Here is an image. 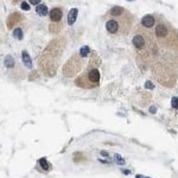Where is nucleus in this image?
Listing matches in <instances>:
<instances>
[{"mask_svg": "<svg viewBox=\"0 0 178 178\" xmlns=\"http://www.w3.org/2000/svg\"><path fill=\"white\" fill-rule=\"evenodd\" d=\"M76 16H77V10H76V8H72L69 12V17H68V24H69V25L74 24L75 19H76Z\"/></svg>", "mask_w": 178, "mask_h": 178, "instance_id": "obj_10", "label": "nucleus"}, {"mask_svg": "<svg viewBox=\"0 0 178 178\" xmlns=\"http://www.w3.org/2000/svg\"><path fill=\"white\" fill-rule=\"evenodd\" d=\"M101 61L99 55L96 54V51L90 50V48L85 45L81 49H78L77 52L72 55L68 60V62L64 64L63 67V75L65 77H72L75 75H77L81 72H85L93 63Z\"/></svg>", "mask_w": 178, "mask_h": 178, "instance_id": "obj_2", "label": "nucleus"}, {"mask_svg": "<svg viewBox=\"0 0 178 178\" xmlns=\"http://www.w3.org/2000/svg\"><path fill=\"white\" fill-rule=\"evenodd\" d=\"M22 58H23L24 64H25L27 68H32L31 58H30V56L27 55V52H26V51H23V54H22Z\"/></svg>", "mask_w": 178, "mask_h": 178, "instance_id": "obj_9", "label": "nucleus"}, {"mask_svg": "<svg viewBox=\"0 0 178 178\" xmlns=\"http://www.w3.org/2000/svg\"><path fill=\"white\" fill-rule=\"evenodd\" d=\"M13 36H14L17 39H22L23 38V32H22L20 29H16L14 32H13Z\"/></svg>", "mask_w": 178, "mask_h": 178, "instance_id": "obj_13", "label": "nucleus"}, {"mask_svg": "<svg viewBox=\"0 0 178 178\" xmlns=\"http://www.w3.org/2000/svg\"><path fill=\"white\" fill-rule=\"evenodd\" d=\"M16 64V62H14V60H13V57L11 56V55H8L7 57L5 58V65L7 67V68H11V67H13Z\"/></svg>", "mask_w": 178, "mask_h": 178, "instance_id": "obj_11", "label": "nucleus"}, {"mask_svg": "<svg viewBox=\"0 0 178 178\" xmlns=\"http://www.w3.org/2000/svg\"><path fill=\"white\" fill-rule=\"evenodd\" d=\"M150 110H151V113H155V107H151V109H150Z\"/></svg>", "mask_w": 178, "mask_h": 178, "instance_id": "obj_18", "label": "nucleus"}, {"mask_svg": "<svg viewBox=\"0 0 178 178\" xmlns=\"http://www.w3.org/2000/svg\"><path fill=\"white\" fill-rule=\"evenodd\" d=\"M105 26L108 33L113 36H128L134 29V17L122 6H113L103 16Z\"/></svg>", "mask_w": 178, "mask_h": 178, "instance_id": "obj_1", "label": "nucleus"}, {"mask_svg": "<svg viewBox=\"0 0 178 178\" xmlns=\"http://www.w3.org/2000/svg\"><path fill=\"white\" fill-rule=\"evenodd\" d=\"M141 26H144L147 30L155 29V24H157V16L155 14H146L141 18Z\"/></svg>", "mask_w": 178, "mask_h": 178, "instance_id": "obj_7", "label": "nucleus"}, {"mask_svg": "<svg viewBox=\"0 0 178 178\" xmlns=\"http://www.w3.org/2000/svg\"><path fill=\"white\" fill-rule=\"evenodd\" d=\"M64 7L56 6L49 12V30L52 33H58L63 29Z\"/></svg>", "mask_w": 178, "mask_h": 178, "instance_id": "obj_6", "label": "nucleus"}, {"mask_svg": "<svg viewBox=\"0 0 178 178\" xmlns=\"http://www.w3.org/2000/svg\"><path fill=\"white\" fill-rule=\"evenodd\" d=\"M100 64L101 61L93 63L85 72L80 74L75 80V85L77 87H81V88H85V89H92V88L97 87L100 85L101 78L100 70H99Z\"/></svg>", "mask_w": 178, "mask_h": 178, "instance_id": "obj_5", "label": "nucleus"}, {"mask_svg": "<svg viewBox=\"0 0 178 178\" xmlns=\"http://www.w3.org/2000/svg\"><path fill=\"white\" fill-rule=\"evenodd\" d=\"M36 12L38 13L39 16L43 17V16H47V14L49 13V12H50V11L48 10L47 5H44V4L42 5V4H40V5H38V6L36 7Z\"/></svg>", "mask_w": 178, "mask_h": 178, "instance_id": "obj_8", "label": "nucleus"}, {"mask_svg": "<svg viewBox=\"0 0 178 178\" xmlns=\"http://www.w3.org/2000/svg\"><path fill=\"white\" fill-rule=\"evenodd\" d=\"M146 88H150V89H152V88H153V85H151V82H146Z\"/></svg>", "mask_w": 178, "mask_h": 178, "instance_id": "obj_17", "label": "nucleus"}, {"mask_svg": "<svg viewBox=\"0 0 178 178\" xmlns=\"http://www.w3.org/2000/svg\"><path fill=\"white\" fill-rule=\"evenodd\" d=\"M155 37L160 48L178 51V30L164 17H157Z\"/></svg>", "mask_w": 178, "mask_h": 178, "instance_id": "obj_3", "label": "nucleus"}, {"mask_svg": "<svg viewBox=\"0 0 178 178\" xmlns=\"http://www.w3.org/2000/svg\"><path fill=\"white\" fill-rule=\"evenodd\" d=\"M114 158H115V162L118 163V164H121V165H124L125 164V160L120 157V155H114Z\"/></svg>", "mask_w": 178, "mask_h": 178, "instance_id": "obj_15", "label": "nucleus"}, {"mask_svg": "<svg viewBox=\"0 0 178 178\" xmlns=\"http://www.w3.org/2000/svg\"><path fill=\"white\" fill-rule=\"evenodd\" d=\"M137 178H146V177H143V176H137ZM148 178V177H147Z\"/></svg>", "mask_w": 178, "mask_h": 178, "instance_id": "obj_19", "label": "nucleus"}, {"mask_svg": "<svg viewBox=\"0 0 178 178\" xmlns=\"http://www.w3.org/2000/svg\"><path fill=\"white\" fill-rule=\"evenodd\" d=\"M39 164H40V166L44 169L45 171L50 170V164L47 162V159L45 158H42V159H39Z\"/></svg>", "mask_w": 178, "mask_h": 178, "instance_id": "obj_12", "label": "nucleus"}, {"mask_svg": "<svg viewBox=\"0 0 178 178\" xmlns=\"http://www.w3.org/2000/svg\"><path fill=\"white\" fill-rule=\"evenodd\" d=\"M29 2H30L31 5H37V6H38L39 2H40V0H29Z\"/></svg>", "mask_w": 178, "mask_h": 178, "instance_id": "obj_16", "label": "nucleus"}, {"mask_svg": "<svg viewBox=\"0 0 178 178\" xmlns=\"http://www.w3.org/2000/svg\"><path fill=\"white\" fill-rule=\"evenodd\" d=\"M132 44L140 55H151L155 45V37L151 30H147L141 24L134 26Z\"/></svg>", "mask_w": 178, "mask_h": 178, "instance_id": "obj_4", "label": "nucleus"}, {"mask_svg": "<svg viewBox=\"0 0 178 178\" xmlns=\"http://www.w3.org/2000/svg\"><path fill=\"white\" fill-rule=\"evenodd\" d=\"M171 105H172L173 108L178 109V97H172V100H171Z\"/></svg>", "mask_w": 178, "mask_h": 178, "instance_id": "obj_14", "label": "nucleus"}]
</instances>
